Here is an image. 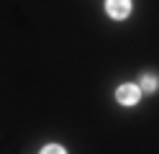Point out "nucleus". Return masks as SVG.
Here are the masks:
<instances>
[{"label": "nucleus", "instance_id": "20e7f679", "mask_svg": "<svg viewBox=\"0 0 159 154\" xmlns=\"http://www.w3.org/2000/svg\"><path fill=\"white\" fill-rule=\"evenodd\" d=\"M41 154H67L62 147H59V144H49V147H44V152Z\"/></svg>", "mask_w": 159, "mask_h": 154}, {"label": "nucleus", "instance_id": "f03ea898", "mask_svg": "<svg viewBox=\"0 0 159 154\" xmlns=\"http://www.w3.org/2000/svg\"><path fill=\"white\" fill-rule=\"evenodd\" d=\"M105 10H108V16H111V18L121 21V18L128 16V10H131V0H108Z\"/></svg>", "mask_w": 159, "mask_h": 154}, {"label": "nucleus", "instance_id": "7ed1b4c3", "mask_svg": "<svg viewBox=\"0 0 159 154\" xmlns=\"http://www.w3.org/2000/svg\"><path fill=\"white\" fill-rule=\"evenodd\" d=\"M157 87H159V80H157L154 75H144V77H141V90H144V92H154Z\"/></svg>", "mask_w": 159, "mask_h": 154}, {"label": "nucleus", "instance_id": "f257e3e1", "mask_svg": "<svg viewBox=\"0 0 159 154\" xmlns=\"http://www.w3.org/2000/svg\"><path fill=\"white\" fill-rule=\"evenodd\" d=\"M139 98H141V92L136 85H121L116 90V100L123 103V105H134V103H139Z\"/></svg>", "mask_w": 159, "mask_h": 154}]
</instances>
